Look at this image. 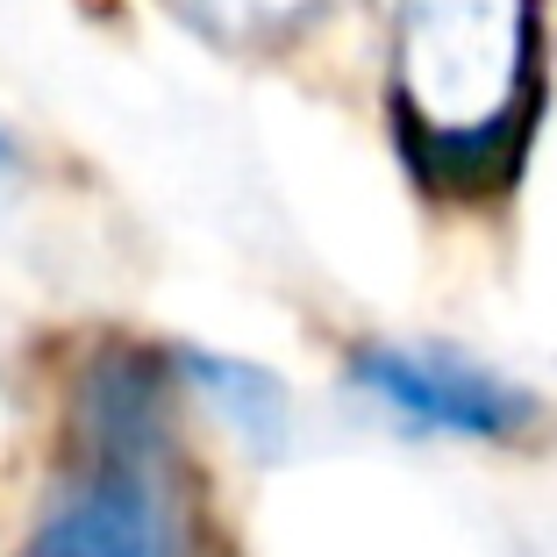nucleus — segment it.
Returning <instances> with one entry per match:
<instances>
[{"label":"nucleus","instance_id":"f257e3e1","mask_svg":"<svg viewBox=\"0 0 557 557\" xmlns=\"http://www.w3.org/2000/svg\"><path fill=\"white\" fill-rule=\"evenodd\" d=\"M394 129L429 186L486 194L536 115V0H386Z\"/></svg>","mask_w":557,"mask_h":557},{"label":"nucleus","instance_id":"f03ea898","mask_svg":"<svg viewBox=\"0 0 557 557\" xmlns=\"http://www.w3.org/2000/svg\"><path fill=\"white\" fill-rule=\"evenodd\" d=\"M29 557H186L172 358L115 344L79 379L72 479L50 500Z\"/></svg>","mask_w":557,"mask_h":557},{"label":"nucleus","instance_id":"7ed1b4c3","mask_svg":"<svg viewBox=\"0 0 557 557\" xmlns=\"http://www.w3.org/2000/svg\"><path fill=\"white\" fill-rule=\"evenodd\" d=\"M358 379L379 400H394L408 422L450 429V436H515V429L536 422V400L522 386L479 372V364L436 358V350L372 344V350H358Z\"/></svg>","mask_w":557,"mask_h":557},{"label":"nucleus","instance_id":"20e7f679","mask_svg":"<svg viewBox=\"0 0 557 557\" xmlns=\"http://www.w3.org/2000/svg\"><path fill=\"white\" fill-rule=\"evenodd\" d=\"M172 364H180V379L208 386V394L222 400L250 436H258V429H278V386H272V379H258L250 364H222V358H200V350H180Z\"/></svg>","mask_w":557,"mask_h":557},{"label":"nucleus","instance_id":"39448f33","mask_svg":"<svg viewBox=\"0 0 557 557\" xmlns=\"http://www.w3.org/2000/svg\"><path fill=\"white\" fill-rule=\"evenodd\" d=\"M180 8L222 44H272V36H286L308 15L314 0H180Z\"/></svg>","mask_w":557,"mask_h":557},{"label":"nucleus","instance_id":"423d86ee","mask_svg":"<svg viewBox=\"0 0 557 557\" xmlns=\"http://www.w3.org/2000/svg\"><path fill=\"white\" fill-rule=\"evenodd\" d=\"M22 172V158H15V144H8V129H0V180H15Z\"/></svg>","mask_w":557,"mask_h":557}]
</instances>
